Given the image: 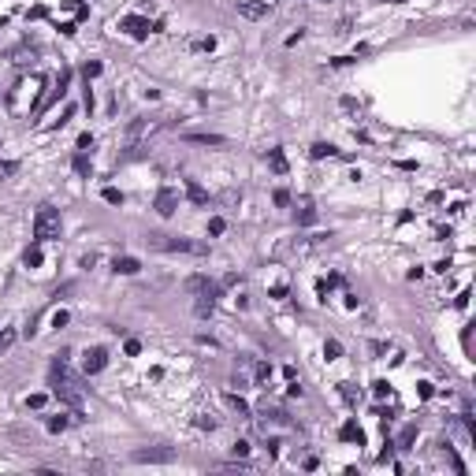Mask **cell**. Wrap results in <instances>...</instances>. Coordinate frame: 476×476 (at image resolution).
I'll use <instances>...</instances> for the list:
<instances>
[{"label": "cell", "instance_id": "4", "mask_svg": "<svg viewBox=\"0 0 476 476\" xmlns=\"http://www.w3.org/2000/svg\"><path fill=\"white\" fill-rule=\"evenodd\" d=\"M234 12L242 19H264V15H272V4H264V0H234Z\"/></svg>", "mask_w": 476, "mask_h": 476}, {"label": "cell", "instance_id": "16", "mask_svg": "<svg viewBox=\"0 0 476 476\" xmlns=\"http://www.w3.org/2000/svg\"><path fill=\"white\" fill-rule=\"evenodd\" d=\"M312 220H316V212H312V205H309V201H301V212H298V223H301V227H309Z\"/></svg>", "mask_w": 476, "mask_h": 476}, {"label": "cell", "instance_id": "3", "mask_svg": "<svg viewBox=\"0 0 476 476\" xmlns=\"http://www.w3.org/2000/svg\"><path fill=\"white\" fill-rule=\"evenodd\" d=\"M186 290L194 294V298H220V287H216L208 275H190V279H186Z\"/></svg>", "mask_w": 476, "mask_h": 476}, {"label": "cell", "instance_id": "33", "mask_svg": "<svg viewBox=\"0 0 476 476\" xmlns=\"http://www.w3.org/2000/svg\"><path fill=\"white\" fill-rule=\"evenodd\" d=\"M342 108H346V112H361V104L354 97H342Z\"/></svg>", "mask_w": 476, "mask_h": 476}, {"label": "cell", "instance_id": "12", "mask_svg": "<svg viewBox=\"0 0 476 476\" xmlns=\"http://www.w3.org/2000/svg\"><path fill=\"white\" fill-rule=\"evenodd\" d=\"M116 272H123V275H134V272H141V264L134 261V257H116Z\"/></svg>", "mask_w": 476, "mask_h": 476}, {"label": "cell", "instance_id": "22", "mask_svg": "<svg viewBox=\"0 0 476 476\" xmlns=\"http://www.w3.org/2000/svg\"><path fill=\"white\" fill-rule=\"evenodd\" d=\"M104 201H108V205H123V194H119L116 186H104Z\"/></svg>", "mask_w": 476, "mask_h": 476}, {"label": "cell", "instance_id": "20", "mask_svg": "<svg viewBox=\"0 0 476 476\" xmlns=\"http://www.w3.org/2000/svg\"><path fill=\"white\" fill-rule=\"evenodd\" d=\"M227 402H231L238 409V417H250V406H246V398H238V394H227Z\"/></svg>", "mask_w": 476, "mask_h": 476}, {"label": "cell", "instance_id": "7", "mask_svg": "<svg viewBox=\"0 0 476 476\" xmlns=\"http://www.w3.org/2000/svg\"><path fill=\"white\" fill-rule=\"evenodd\" d=\"M175 208H179V194H175L171 186H164V190L156 194V212H160V216H171Z\"/></svg>", "mask_w": 476, "mask_h": 476}, {"label": "cell", "instance_id": "9", "mask_svg": "<svg viewBox=\"0 0 476 476\" xmlns=\"http://www.w3.org/2000/svg\"><path fill=\"white\" fill-rule=\"evenodd\" d=\"M119 26H123V30H127L130 37H138V41H141V37H149V23H145V19H138V15L119 19Z\"/></svg>", "mask_w": 476, "mask_h": 476}, {"label": "cell", "instance_id": "6", "mask_svg": "<svg viewBox=\"0 0 476 476\" xmlns=\"http://www.w3.org/2000/svg\"><path fill=\"white\" fill-rule=\"evenodd\" d=\"M108 365V354H104L101 346H93V350H86V361H82V368H86V376H97L101 368Z\"/></svg>", "mask_w": 476, "mask_h": 476}, {"label": "cell", "instance_id": "34", "mask_svg": "<svg viewBox=\"0 0 476 476\" xmlns=\"http://www.w3.org/2000/svg\"><path fill=\"white\" fill-rule=\"evenodd\" d=\"M101 74V63H86V78H97Z\"/></svg>", "mask_w": 476, "mask_h": 476}, {"label": "cell", "instance_id": "30", "mask_svg": "<svg viewBox=\"0 0 476 476\" xmlns=\"http://www.w3.org/2000/svg\"><path fill=\"white\" fill-rule=\"evenodd\" d=\"M93 149V134H78V153H90Z\"/></svg>", "mask_w": 476, "mask_h": 476}, {"label": "cell", "instance_id": "25", "mask_svg": "<svg viewBox=\"0 0 476 476\" xmlns=\"http://www.w3.org/2000/svg\"><path fill=\"white\" fill-rule=\"evenodd\" d=\"M15 171H19V164H15V160H0V179L15 175Z\"/></svg>", "mask_w": 476, "mask_h": 476}, {"label": "cell", "instance_id": "14", "mask_svg": "<svg viewBox=\"0 0 476 476\" xmlns=\"http://www.w3.org/2000/svg\"><path fill=\"white\" fill-rule=\"evenodd\" d=\"M190 49H194V52H212L216 49V37H190Z\"/></svg>", "mask_w": 476, "mask_h": 476}, {"label": "cell", "instance_id": "36", "mask_svg": "<svg viewBox=\"0 0 476 476\" xmlns=\"http://www.w3.org/2000/svg\"><path fill=\"white\" fill-rule=\"evenodd\" d=\"M234 454H238V458H246V454H250V443L238 439V443H234Z\"/></svg>", "mask_w": 476, "mask_h": 476}, {"label": "cell", "instance_id": "35", "mask_svg": "<svg viewBox=\"0 0 476 476\" xmlns=\"http://www.w3.org/2000/svg\"><path fill=\"white\" fill-rule=\"evenodd\" d=\"M275 205H290V194H287V190H275Z\"/></svg>", "mask_w": 476, "mask_h": 476}, {"label": "cell", "instance_id": "32", "mask_svg": "<svg viewBox=\"0 0 476 476\" xmlns=\"http://www.w3.org/2000/svg\"><path fill=\"white\" fill-rule=\"evenodd\" d=\"M67 320H71V316H67V312H63V309H60V312H56V316H52V328H63V324H67Z\"/></svg>", "mask_w": 476, "mask_h": 476}, {"label": "cell", "instance_id": "1", "mask_svg": "<svg viewBox=\"0 0 476 476\" xmlns=\"http://www.w3.org/2000/svg\"><path fill=\"white\" fill-rule=\"evenodd\" d=\"M60 231H63L60 208L41 205V208H37V216H34V238H37V242H49V238H60Z\"/></svg>", "mask_w": 476, "mask_h": 476}, {"label": "cell", "instance_id": "24", "mask_svg": "<svg viewBox=\"0 0 476 476\" xmlns=\"http://www.w3.org/2000/svg\"><path fill=\"white\" fill-rule=\"evenodd\" d=\"M12 342H15V331H0V354H8Z\"/></svg>", "mask_w": 476, "mask_h": 476}, {"label": "cell", "instance_id": "5", "mask_svg": "<svg viewBox=\"0 0 476 476\" xmlns=\"http://www.w3.org/2000/svg\"><path fill=\"white\" fill-rule=\"evenodd\" d=\"M134 461L164 465V461H175V450H171V446H149V450H134Z\"/></svg>", "mask_w": 476, "mask_h": 476}, {"label": "cell", "instance_id": "8", "mask_svg": "<svg viewBox=\"0 0 476 476\" xmlns=\"http://www.w3.org/2000/svg\"><path fill=\"white\" fill-rule=\"evenodd\" d=\"M186 141H194V145H208V149H227V138H223V134H212V130H201V134H186Z\"/></svg>", "mask_w": 476, "mask_h": 476}, {"label": "cell", "instance_id": "28", "mask_svg": "<svg viewBox=\"0 0 476 476\" xmlns=\"http://www.w3.org/2000/svg\"><path fill=\"white\" fill-rule=\"evenodd\" d=\"M26 264H30V268L41 264V250H37V246H34V250H26Z\"/></svg>", "mask_w": 476, "mask_h": 476}, {"label": "cell", "instance_id": "10", "mask_svg": "<svg viewBox=\"0 0 476 476\" xmlns=\"http://www.w3.org/2000/svg\"><path fill=\"white\" fill-rule=\"evenodd\" d=\"M268 164L275 175H287V156H283V149H268Z\"/></svg>", "mask_w": 476, "mask_h": 476}, {"label": "cell", "instance_id": "23", "mask_svg": "<svg viewBox=\"0 0 476 476\" xmlns=\"http://www.w3.org/2000/svg\"><path fill=\"white\" fill-rule=\"evenodd\" d=\"M194 424H197V428H208V432H212V428H216V424H220V421H216V417H212V413H201V417H197V421H194Z\"/></svg>", "mask_w": 476, "mask_h": 476}, {"label": "cell", "instance_id": "15", "mask_svg": "<svg viewBox=\"0 0 476 476\" xmlns=\"http://www.w3.org/2000/svg\"><path fill=\"white\" fill-rule=\"evenodd\" d=\"M339 435H342V439H350V443H354V439H357V443L365 439V435H361V428H357L354 421H346V424H342V432H339Z\"/></svg>", "mask_w": 476, "mask_h": 476}, {"label": "cell", "instance_id": "17", "mask_svg": "<svg viewBox=\"0 0 476 476\" xmlns=\"http://www.w3.org/2000/svg\"><path fill=\"white\" fill-rule=\"evenodd\" d=\"M253 376H257V383H268V376H272V365L257 361V365H253Z\"/></svg>", "mask_w": 476, "mask_h": 476}, {"label": "cell", "instance_id": "26", "mask_svg": "<svg viewBox=\"0 0 476 476\" xmlns=\"http://www.w3.org/2000/svg\"><path fill=\"white\" fill-rule=\"evenodd\" d=\"M339 387H342V398H346V402H357V394H361V391H357L354 383H339Z\"/></svg>", "mask_w": 476, "mask_h": 476}, {"label": "cell", "instance_id": "21", "mask_svg": "<svg viewBox=\"0 0 476 476\" xmlns=\"http://www.w3.org/2000/svg\"><path fill=\"white\" fill-rule=\"evenodd\" d=\"M67 424H71V417H63V413L60 417H49V432H63Z\"/></svg>", "mask_w": 476, "mask_h": 476}, {"label": "cell", "instance_id": "13", "mask_svg": "<svg viewBox=\"0 0 476 476\" xmlns=\"http://www.w3.org/2000/svg\"><path fill=\"white\" fill-rule=\"evenodd\" d=\"M186 197H190L194 205H208V194H205V190L197 186V183H186Z\"/></svg>", "mask_w": 476, "mask_h": 476}, {"label": "cell", "instance_id": "29", "mask_svg": "<svg viewBox=\"0 0 476 476\" xmlns=\"http://www.w3.org/2000/svg\"><path fill=\"white\" fill-rule=\"evenodd\" d=\"M123 350H127V357H138L141 354V342L138 339H127V346H123Z\"/></svg>", "mask_w": 476, "mask_h": 476}, {"label": "cell", "instance_id": "2", "mask_svg": "<svg viewBox=\"0 0 476 476\" xmlns=\"http://www.w3.org/2000/svg\"><path fill=\"white\" fill-rule=\"evenodd\" d=\"M153 250H168V253H190V257H205L208 246L205 242H190V238H168V234H149L145 238Z\"/></svg>", "mask_w": 476, "mask_h": 476}, {"label": "cell", "instance_id": "31", "mask_svg": "<svg viewBox=\"0 0 476 476\" xmlns=\"http://www.w3.org/2000/svg\"><path fill=\"white\" fill-rule=\"evenodd\" d=\"M324 354H328V357H339V354H342V346H339L335 339H331V342H324Z\"/></svg>", "mask_w": 476, "mask_h": 476}, {"label": "cell", "instance_id": "18", "mask_svg": "<svg viewBox=\"0 0 476 476\" xmlns=\"http://www.w3.org/2000/svg\"><path fill=\"white\" fill-rule=\"evenodd\" d=\"M417 439V428L409 424V428H402V435H398V446H402V450H409V443Z\"/></svg>", "mask_w": 476, "mask_h": 476}, {"label": "cell", "instance_id": "27", "mask_svg": "<svg viewBox=\"0 0 476 476\" xmlns=\"http://www.w3.org/2000/svg\"><path fill=\"white\" fill-rule=\"evenodd\" d=\"M227 231V223L220 220V216H216V220H208V234H223Z\"/></svg>", "mask_w": 476, "mask_h": 476}, {"label": "cell", "instance_id": "11", "mask_svg": "<svg viewBox=\"0 0 476 476\" xmlns=\"http://www.w3.org/2000/svg\"><path fill=\"white\" fill-rule=\"evenodd\" d=\"M309 156H312V160H324V156H339V149H335V145H328V141H316V145L309 149Z\"/></svg>", "mask_w": 476, "mask_h": 476}, {"label": "cell", "instance_id": "19", "mask_svg": "<svg viewBox=\"0 0 476 476\" xmlns=\"http://www.w3.org/2000/svg\"><path fill=\"white\" fill-rule=\"evenodd\" d=\"M74 171H78V175H90V171H93V164H90V156H86V153L74 156Z\"/></svg>", "mask_w": 476, "mask_h": 476}]
</instances>
